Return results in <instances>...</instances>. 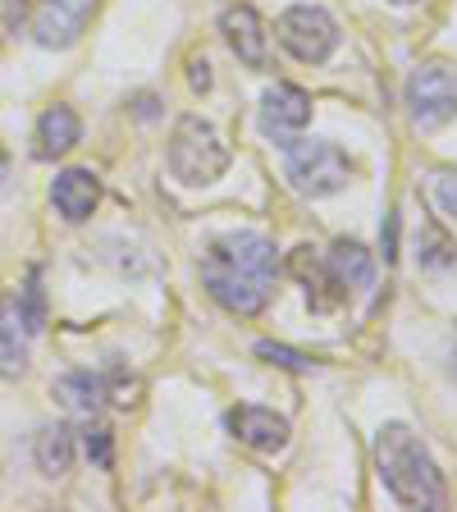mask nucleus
I'll return each mask as SVG.
<instances>
[{"mask_svg":"<svg viewBox=\"0 0 457 512\" xmlns=\"http://www.w3.org/2000/svg\"><path fill=\"white\" fill-rule=\"evenodd\" d=\"M439 206L457 220V174H439Z\"/></svg>","mask_w":457,"mask_h":512,"instance_id":"23","label":"nucleus"},{"mask_svg":"<svg viewBox=\"0 0 457 512\" xmlns=\"http://www.w3.org/2000/svg\"><path fill=\"white\" fill-rule=\"evenodd\" d=\"M275 32H279V46L302 64H325L339 51V23H334L330 10H320V5H293V10H284Z\"/></svg>","mask_w":457,"mask_h":512,"instance_id":"6","label":"nucleus"},{"mask_svg":"<svg viewBox=\"0 0 457 512\" xmlns=\"http://www.w3.org/2000/svg\"><path fill=\"white\" fill-rule=\"evenodd\" d=\"M32 453H37V467H42L46 476H64L69 462H74V435L64 426H46L42 435H37V444H32Z\"/></svg>","mask_w":457,"mask_h":512,"instance_id":"17","label":"nucleus"},{"mask_svg":"<svg viewBox=\"0 0 457 512\" xmlns=\"http://www.w3.org/2000/svg\"><path fill=\"white\" fill-rule=\"evenodd\" d=\"M394 5H416V0H394Z\"/></svg>","mask_w":457,"mask_h":512,"instance_id":"25","label":"nucleus"},{"mask_svg":"<svg viewBox=\"0 0 457 512\" xmlns=\"http://www.w3.org/2000/svg\"><path fill=\"white\" fill-rule=\"evenodd\" d=\"M375 467H380L384 490L394 494L403 508H444L448 490L439 476L435 458L426 453V444L412 435L407 426H384L375 435Z\"/></svg>","mask_w":457,"mask_h":512,"instance_id":"2","label":"nucleus"},{"mask_svg":"<svg viewBox=\"0 0 457 512\" xmlns=\"http://www.w3.org/2000/svg\"><path fill=\"white\" fill-rule=\"evenodd\" d=\"M42 288L32 279L28 288L10 293V298L0 302V375L5 380H19L28 371V348L42 330Z\"/></svg>","mask_w":457,"mask_h":512,"instance_id":"5","label":"nucleus"},{"mask_svg":"<svg viewBox=\"0 0 457 512\" xmlns=\"http://www.w3.org/2000/svg\"><path fill=\"white\" fill-rule=\"evenodd\" d=\"M51 202L69 224H83L101 202V179L92 170H64L51 183Z\"/></svg>","mask_w":457,"mask_h":512,"instance_id":"12","label":"nucleus"},{"mask_svg":"<svg viewBox=\"0 0 457 512\" xmlns=\"http://www.w3.org/2000/svg\"><path fill=\"white\" fill-rule=\"evenodd\" d=\"M220 32H224V42H229V51H234L247 69H266L270 64L266 23H261V14H256L252 5H229V10L220 14Z\"/></svg>","mask_w":457,"mask_h":512,"instance_id":"10","label":"nucleus"},{"mask_svg":"<svg viewBox=\"0 0 457 512\" xmlns=\"http://www.w3.org/2000/svg\"><path fill=\"white\" fill-rule=\"evenodd\" d=\"M5 179H10V156L0 151V188H5Z\"/></svg>","mask_w":457,"mask_h":512,"instance_id":"24","label":"nucleus"},{"mask_svg":"<svg viewBox=\"0 0 457 512\" xmlns=\"http://www.w3.org/2000/svg\"><path fill=\"white\" fill-rule=\"evenodd\" d=\"M407 110L416 128H444L457 115V74L448 64H421L407 78Z\"/></svg>","mask_w":457,"mask_h":512,"instance_id":"7","label":"nucleus"},{"mask_svg":"<svg viewBox=\"0 0 457 512\" xmlns=\"http://www.w3.org/2000/svg\"><path fill=\"white\" fill-rule=\"evenodd\" d=\"M83 448H87V458H92L101 471L115 467V435H110L106 426H92V421H87V430H83Z\"/></svg>","mask_w":457,"mask_h":512,"instance_id":"21","label":"nucleus"},{"mask_svg":"<svg viewBox=\"0 0 457 512\" xmlns=\"http://www.w3.org/2000/svg\"><path fill=\"white\" fill-rule=\"evenodd\" d=\"M325 270H330V279L343 288V293L371 288V279H375V261L357 238H339V243L325 252Z\"/></svg>","mask_w":457,"mask_h":512,"instance_id":"13","label":"nucleus"},{"mask_svg":"<svg viewBox=\"0 0 457 512\" xmlns=\"http://www.w3.org/2000/svg\"><path fill=\"white\" fill-rule=\"evenodd\" d=\"M188 83H192V92H211V64H206L202 55L188 60Z\"/></svg>","mask_w":457,"mask_h":512,"instance_id":"22","label":"nucleus"},{"mask_svg":"<svg viewBox=\"0 0 457 512\" xmlns=\"http://www.w3.org/2000/svg\"><path fill=\"white\" fill-rule=\"evenodd\" d=\"M229 142L215 133V124H206L202 115H183L170 133V174L188 188H206L229 170Z\"/></svg>","mask_w":457,"mask_h":512,"instance_id":"3","label":"nucleus"},{"mask_svg":"<svg viewBox=\"0 0 457 512\" xmlns=\"http://www.w3.org/2000/svg\"><path fill=\"white\" fill-rule=\"evenodd\" d=\"M311 124V96L293 83H275L261 96V133H266L275 147L302 138V128Z\"/></svg>","mask_w":457,"mask_h":512,"instance_id":"8","label":"nucleus"},{"mask_svg":"<svg viewBox=\"0 0 457 512\" xmlns=\"http://www.w3.org/2000/svg\"><path fill=\"white\" fill-rule=\"evenodd\" d=\"M288 156H284V174L288 183L307 197H334L352 183V160L343 156L339 142H325V138H298L288 142Z\"/></svg>","mask_w":457,"mask_h":512,"instance_id":"4","label":"nucleus"},{"mask_svg":"<svg viewBox=\"0 0 457 512\" xmlns=\"http://www.w3.org/2000/svg\"><path fill=\"white\" fill-rule=\"evenodd\" d=\"M96 14V0H42L32 14V42L46 51H64L83 37L87 19Z\"/></svg>","mask_w":457,"mask_h":512,"instance_id":"9","label":"nucleus"},{"mask_svg":"<svg viewBox=\"0 0 457 512\" xmlns=\"http://www.w3.org/2000/svg\"><path fill=\"white\" fill-rule=\"evenodd\" d=\"M101 384H106V398L115 407H133L142 398V380H138V375H128L124 366H115V371H110Z\"/></svg>","mask_w":457,"mask_h":512,"instance_id":"20","label":"nucleus"},{"mask_svg":"<svg viewBox=\"0 0 457 512\" xmlns=\"http://www.w3.org/2000/svg\"><path fill=\"white\" fill-rule=\"evenodd\" d=\"M55 398H60L69 412L92 416L96 407H101V398H106V384L87 371H74V375H64V380H55Z\"/></svg>","mask_w":457,"mask_h":512,"instance_id":"16","label":"nucleus"},{"mask_svg":"<svg viewBox=\"0 0 457 512\" xmlns=\"http://www.w3.org/2000/svg\"><path fill=\"white\" fill-rule=\"evenodd\" d=\"M288 270L307 284V298H311V307H316V311H330V307H339V302H343V288L330 279L325 261H320L311 247H298V252L288 256Z\"/></svg>","mask_w":457,"mask_h":512,"instance_id":"14","label":"nucleus"},{"mask_svg":"<svg viewBox=\"0 0 457 512\" xmlns=\"http://www.w3.org/2000/svg\"><path fill=\"white\" fill-rule=\"evenodd\" d=\"M78 138H83V124L69 106H51L42 119H37V156L42 160H55L64 151H74Z\"/></svg>","mask_w":457,"mask_h":512,"instance_id":"15","label":"nucleus"},{"mask_svg":"<svg viewBox=\"0 0 457 512\" xmlns=\"http://www.w3.org/2000/svg\"><path fill=\"white\" fill-rule=\"evenodd\" d=\"M279 256L266 234H224L202 256V284L229 316H261L275 298Z\"/></svg>","mask_w":457,"mask_h":512,"instance_id":"1","label":"nucleus"},{"mask_svg":"<svg viewBox=\"0 0 457 512\" xmlns=\"http://www.w3.org/2000/svg\"><path fill=\"white\" fill-rule=\"evenodd\" d=\"M453 256H457V247L448 243L444 229H439V224H426L421 238H416V261H421V270H448Z\"/></svg>","mask_w":457,"mask_h":512,"instance_id":"18","label":"nucleus"},{"mask_svg":"<svg viewBox=\"0 0 457 512\" xmlns=\"http://www.w3.org/2000/svg\"><path fill=\"white\" fill-rule=\"evenodd\" d=\"M224 426H229V435L238 439V444L256 448V453H279V448L288 444V421L284 416H275L270 407H234V412L224 416Z\"/></svg>","mask_w":457,"mask_h":512,"instance_id":"11","label":"nucleus"},{"mask_svg":"<svg viewBox=\"0 0 457 512\" xmlns=\"http://www.w3.org/2000/svg\"><path fill=\"white\" fill-rule=\"evenodd\" d=\"M256 357L270 366H284V371H316V357L293 352V348H284V343H256Z\"/></svg>","mask_w":457,"mask_h":512,"instance_id":"19","label":"nucleus"}]
</instances>
